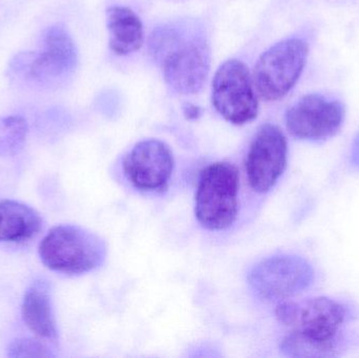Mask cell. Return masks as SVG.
Returning a JSON list of instances; mask_svg holds the SVG:
<instances>
[{
	"mask_svg": "<svg viewBox=\"0 0 359 358\" xmlns=\"http://www.w3.org/2000/svg\"><path fill=\"white\" fill-rule=\"evenodd\" d=\"M10 357H50V349L38 340L19 338L14 340L8 349Z\"/></svg>",
	"mask_w": 359,
	"mask_h": 358,
	"instance_id": "cell-17",
	"label": "cell"
},
{
	"mask_svg": "<svg viewBox=\"0 0 359 358\" xmlns=\"http://www.w3.org/2000/svg\"><path fill=\"white\" fill-rule=\"evenodd\" d=\"M248 281L263 300L285 301L308 289L313 283L314 271L303 258L283 254L255 265Z\"/></svg>",
	"mask_w": 359,
	"mask_h": 358,
	"instance_id": "cell-7",
	"label": "cell"
},
{
	"mask_svg": "<svg viewBox=\"0 0 359 358\" xmlns=\"http://www.w3.org/2000/svg\"><path fill=\"white\" fill-rule=\"evenodd\" d=\"M351 163L359 170V134L354 140L351 149Z\"/></svg>",
	"mask_w": 359,
	"mask_h": 358,
	"instance_id": "cell-18",
	"label": "cell"
},
{
	"mask_svg": "<svg viewBox=\"0 0 359 358\" xmlns=\"http://www.w3.org/2000/svg\"><path fill=\"white\" fill-rule=\"evenodd\" d=\"M44 266L65 275H83L104 263L107 246L96 233L75 226L60 225L48 231L38 248Z\"/></svg>",
	"mask_w": 359,
	"mask_h": 358,
	"instance_id": "cell-2",
	"label": "cell"
},
{
	"mask_svg": "<svg viewBox=\"0 0 359 358\" xmlns=\"http://www.w3.org/2000/svg\"><path fill=\"white\" fill-rule=\"evenodd\" d=\"M78 63L75 42L62 25H52L39 52L20 53L11 63V71L38 83H48L71 75Z\"/></svg>",
	"mask_w": 359,
	"mask_h": 358,
	"instance_id": "cell-5",
	"label": "cell"
},
{
	"mask_svg": "<svg viewBox=\"0 0 359 358\" xmlns=\"http://www.w3.org/2000/svg\"><path fill=\"white\" fill-rule=\"evenodd\" d=\"M341 338L323 340L291 331L280 343L283 354L290 357H332L339 352Z\"/></svg>",
	"mask_w": 359,
	"mask_h": 358,
	"instance_id": "cell-15",
	"label": "cell"
},
{
	"mask_svg": "<svg viewBox=\"0 0 359 358\" xmlns=\"http://www.w3.org/2000/svg\"><path fill=\"white\" fill-rule=\"evenodd\" d=\"M288 144L284 132L273 124L257 130L246 158V172L253 191H269L282 177L287 165Z\"/></svg>",
	"mask_w": 359,
	"mask_h": 358,
	"instance_id": "cell-9",
	"label": "cell"
},
{
	"mask_svg": "<svg viewBox=\"0 0 359 358\" xmlns=\"http://www.w3.org/2000/svg\"><path fill=\"white\" fill-rule=\"evenodd\" d=\"M109 48L119 56L136 53L144 41L143 25L138 15L126 6H111L107 11Z\"/></svg>",
	"mask_w": 359,
	"mask_h": 358,
	"instance_id": "cell-13",
	"label": "cell"
},
{
	"mask_svg": "<svg viewBox=\"0 0 359 358\" xmlns=\"http://www.w3.org/2000/svg\"><path fill=\"white\" fill-rule=\"evenodd\" d=\"M184 113H185L186 117L189 118V119H196L200 116L201 109L196 105L186 104L184 106Z\"/></svg>",
	"mask_w": 359,
	"mask_h": 358,
	"instance_id": "cell-19",
	"label": "cell"
},
{
	"mask_svg": "<svg viewBox=\"0 0 359 358\" xmlns=\"http://www.w3.org/2000/svg\"><path fill=\"white\" fill-rule=\"evenodd\" d=\"M21 313L25 325L36 336L46 340H57L58 330L48 282L37 280L31 284L23 296Z\"/></svg>",
	"mask_w": 359,
	"mask_h": 358,
	"instance_id": "cell-12",
	"label": "cell"
},
{
	"mask_svg": "<svg viewBox=\"0 0 359 358\" xmlns=\"http://www.w3.org/2000/svg\"><path fill=\"white\" fill-rule=\"evenodd\" d=\"M345 107L339 101L323 95L304 96L286 113L289 132L302 140H326L343 125Z\"/></svg>",
	"mask_w": 359,
	"mask_h": 358,
	"instance_id": "cell-10",
	"label": "cell"
},
{
	"mask_svg": "<svg viewBox=\"0 0 359 358\" xmlns=\"http://www.w3.org/2000/svg\"><path fill=\"white\" fill-rule=\"evenodd\" d=\"M29 126L20 116L0 117V157L15 156L22 149Z\"/></svg>",
	"mask_w": 359,
	"mask_h": 358,
	"instance_id": "cell-16",
	"label": "cell"
},
{
	"mask_svg": "<svg viewBox=\"0 0 359 358\" xmlns=\"http://www.w3.org/2000/svg\"><path fill=\"white\" fill-rule=\"evenodd\" d=\"M149 50L174 92L194 95L203 90L210 71L211 52L200 23L190 19L156 27Z\"/></svg>",
	"mask_w": 359,
	"mask_h": 358,
	"instance_id": "cell-1",
	"label": "cell"
},
{
	"mask_svg": "<svg viewBox=\"0 0 359 358\" xmlns=\"http://www.w3.org/2000/svg\"><path fill=\"white\" fill-rule=\"evenodd\" d=\"M276 315L278 322L291 331L323 340L339 338L348 319L347 308L343 304L323 296L282 303Z\"/></svg>",
	"mask_w": 359,
	"mask_h": 358,
	"instance_id": "cell-8",
	"label": "cell"
},
{
	"mask_svg": "<svg viewBox=\"0 0 359 358\" xmlns=\"http://www.w3.org/2000/svg\"><path fill=\"white\" fill-rule=\"evenodd\" d=\"M240 174L228 162L210 164L201 172L196 193V216L209 230L229 228L238 216Z\"/></svg>",
	"mask_w": 359,
	"mask_h": 358,
	"instance_id": "cell-3",
	"label": "cell"
},
{
	"mask_svg": "<svg viewBox=\"0 0 359 358\" xmlns=\"http://www.w3.org/2000/svg\"><path fill=\"white\" fill-rule=\"evenodd\" d=\"M41 228L42 218L31 206L13 200L0 201V243L27 241Z\"/></svg>",
	"mask_w": 359,
	"mask_h": 358,
	"instance_id": "cell-14",
	"label": "cell"
},
{
	"mask_svg": "<svg viewBox=\"0 0 359 358\" xmlns=\"http://www.w3.org/2000/svg\"><path fill=\"white\" fill-rule=\"evenodd\" d=\"M212 103L217 113L236 125L257 118L259 102L248 67L236 59L224 62L212 81Z\"/></svg>",
	"mask_w": 359,
	"mask_h": 358,
	"instance_id": "cell-6",
	"label": "cell"
},
{
	"mask_svg": "<svg viewBox=\"0 0 359 358\" xmlns=\"http://www.w3.org/2000/svg\"><path fill=\"white\" fill-rule=\"evenodd\" d=\"M124 172L135 187L144 191H161L174 170V156L166 143L156 139L135 145L123 162Z\"/></svg>",
	"mask_w": 359,
	"mask_h": 358,
	"instance_id": "cell-11",
	"label": "cell"
},
{
	"mask_svg": "<svg viewBox=\"0 0 359 358\" xmlns=\"http://www.w3.org/2000/svg\"><path fill=\"white\" fill-rule=\"evenodd\" d=\"M307 42L290 38L268 48L257 60L253 84L266 101H276L286 96L299 81L307 62Z\"/></svg>",
	"mask_w": 359,
	"mask_h": 358,
	"instance_id": "cell-4",
	"label": "cell"
}]
</instances>
